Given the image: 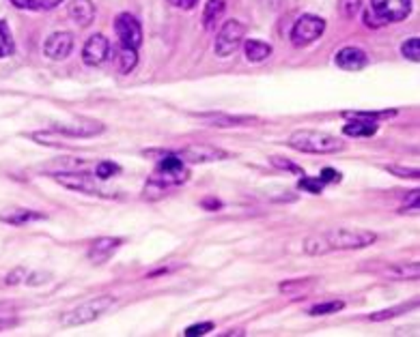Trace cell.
<instances>
[{
    "mask_svg": "<svg viewBox=\"0 0 420 337\" xmlns=\"http://www.w3.org/2000/svg\"><path fill=\"white\" fill-rule=\"evenodd\" d=\"M52 178L63 185L72 191H80V193H87V195H99V198H116V191H110V189H104L95 176H89V174H80V172H58V174H52Z\"/></svg>",
    "mask_w": 420,
    "mask_h": 337,
    "instance_id": "4",
    "label": "cell"
},
{
    "mask_svg": "<svg viewBox=\"0 0 420 337\" xmlns=\"http://www.w3.org/2000/svg\"><path fill=\"white\" fill-rule=\"evenodd\" d=\"M116 305V297L112 295H101V297H95L74 309H70L67 314H63L61 318V324L63 326H82V324H89L93 320H97L101 314H106L108 309H112Z\"/></svg>",
    "mask_w": 420,
    "mask_h": 337,
    "instance_id": "3",
    "label": "cell"
},
{
    "mask_svg": "<svg viewBox=\"0 0 420 337\" xmlns=\"http://www.w3.org/2000/svg\"><path fill=\"white\" fill-rule=\"evenodd\" d=\"M326 33V20L313 13H306L302 18H297V22L291 28V43L295 47H306L315 43L321 35Z\"/></svg>",
    "mask_w": 420,
    "mask_h": 337,
    "instance_id": "5",
    "label": "cell"
},
{
    "mask_svg": "<svg viewBox=\"0 0 420 337\" xmlns=\"http://www.w3.org/2000/svg\"><path fill=\"white\" fill-rule=\"evenodd\" d=\"M118 172H121V166L106 159V161H99V164H97V168H95V178H97V181H108V178L116 176Z\"/></svg>",
    "mask_w": 420,
    "mask_h": 337,
    "instance_id": "25",
    "label": "cell"
},
{
    "mask_svg": "<svg viewBox=\"0 0 420 337\" xmlns=\"http://www.w3.org/2000/svg\"><path fill=\"white\" fill-rule=\"evenodd\" d=\"M336 64L345 72H360V69H365V67L369 64V56H367L365 50L349 45V47H343L336 54Z\"/></svg>",
    "mask_w": 420,
    "mask_h": 337,
    "instance_id": "14",
    "label": "cell"
},
{
    "mask_svg": "<svg viewBox=\"0 0 420 337\" xmlns=\"http://www.w3.org/2000/svg\"><path fill=\"white\" fill-rule=\"evenodd\" d=\"M394 110H386V112H343L345 118H369V120H380V118H390L394 116Z\"/></svg>",
    "mask_w": 420,
    "mask_h": 337,
    "instance_id": "31",
    "label": "cell"
},
{
    "mask_svg": "<svg viewBox=\"0 0 420 337\" xmlns=\"http://www.w3.org/2000/svg\"><path fill=\"white\" fill-rule=\"evenodd\" d=\"M203 207H207V209H211V207H214V209H220V202H218V200H205Z\"/></svg>",
    "mask_w": 420,
    "mask_h": 337,
    "instance_id": "42",
    "label": "cell"
},
{
    "mask_svg": "<svg viewBox=\"0 0 420 337\" xmlns=\"http://www.w3.org/2000/svg\"><path fill=\"white\" fill-rule=\"evenodd\" d=\"M121 245H123V239H118V236H101V239H97V241L91 243L87 256H89L91 262L104 264V262H108L114 256V251L121 247Z\"/></svg>",
    "mask_w": 420,
    "mask_h": 337,
    "instance_id": "13",
    "label": "cell"
},
{
    "mask_svg": "<svg viewBox=\"0 0 420 337\" xmlns=\"http://www.w3.org/2000/svg\"><path fill=\"white\" fill-rule=\"evenodd\" d=\"M341 176H343L341 172H336V170H332V168H324L321 174H319V181H321L324 185H328V183H338Z\"/></svg>",
    "mask_w": 420,
    "mask_h": 337,
    "instance_id": "35",
    "label": "cell"
},
{
    "mask_svg": "<svg viewBox=\"0 0 420 337\" xmlns=\"http://www.w3.org/2000/svg\"><path fill=\"white\" fill-rule=\"evenodd\" d=\"M172 5H177V7H182V9H192L199 0H170Z\"/></svg>",
    "mask_w": 420,
    "mask_h": 337,
    "instance_id": "41",
    "label": "cell"
},
{
    "mask_svg": "<svg viewBox=\"0 0 420 337\" xmlns=\"http://www.w3.org/2000/svg\"><path fill=\"white\" fill-rule=\"evenodd\" d=\"M194 116L201 118L203 122H207L209 127H250V125L259 122V118H255V116H233V114H222V112L194 114Z\"/></svg>",
    "mask_w": 420,
    "mask_h": 337,
    "instance_id": "15",
    "label": "cell"
},
{
    "mask_svg": "<svg viewBox=\"0 0 420 337\" xmlns=\"http://www.w3.org/2000/svg\"><path fill=\"white\" fill-rule=\"evenodd\" d=\"M172 153L184 164H211V161H222L228 157L226 151L209 147V144H190V147H184L179 151H172Z\"/></svg>",
    "mask_w": 420,
    "mask_h": 337,
    "instance_id": "9",
    "label": "cell"
},
{
    "mask_svg": "<svg viewBox=\"0 0 420 337\" xmlns=\"http://www.w3.org/2000/svg\"><path fill=\"white\" fill-rule=\"evenodd\" d=\"M411 11V0H371V16L377 26L403 22Z\"/></svg>",
    "mask_w": 420,
    "mask_h": 337,
    "instance_id": "6",
    "label": "cell"
},
{
    "mask_svg": "<svg viewBox=\"0 0 420 337\" xmlns=\"http://www.w3.org/2000/svg\"><path fill=\"white\" fill-rule=\"evenodd\" d=\"M70 18L78 26H89L95 20V5L91 0H72L70 5Z\"/></svg>",
    "mask_w": 420,
    "mask_h": 337,
    "instance_id": "18",
    "label": "cell"
},
{
    "mask_svg": "<svg viewBox=\"0 0 420 337\" xmlns=\"http://www.w3.org/2000/svg\"><path fill=\"white\" fill-rule=\"evenodd\" d=\"M104 125L97 120H89V118H80L74 122H63V125H54L52 131L54 133H63L67 138H93L104 133Z\"/></svg>",
    "mask_w": 420,
    "mask_h": 337,
    "instance_id": "10",
    "label": "cell"
},
{
    "mask_svg": "<svg viewBox=\"0 0 420 337\" xmlns=\"http://www.w3.org/2000/svg\"><path fill=\"white\" fill-rule=\"evenodd\" d=\"M343 133L349 138H371L377 133V120L369 118H349V122L343 127Z\"/></svg>",
    "mask_w": 420,
    "mask_h": 337,
    "instance_id": "16",
    "label": "cell"
},
{
    "mask_svg": "<svg viewBox=\"0 0 420 337\" xmlns=\"http://www.w3.org/2000/svg\"><path fill=\"white\" fill-rule=\"evenodd\" d=\"M110 54V41L104 37V35H93L89 37V41L84 43L82 47V60L89 64V67H97L101 64Z\"/></svg>",
    "mask_w": 420,
    "mask_h": 337,
    "instance_id": "12",
    "label": "cell"
},
{
    "mask_svg": "<svg viewBox=\"0 0 420 337\" xmlns=\"http://www.w3.org/2000/svg\"><path fill=\"white\" fill-rule=\"evenodd\" d=\"M13 52V39L9 33V26L5 22H0V58H7Z\"/></svg>",
    "mask_w": 420,
    "mask_h": 337,
    "instance_id": "26",
    "label": "cell"
},
{
    "mask_svg": "<svg viewBox=\"0 0 420 337\" xmlns=\"http://www.w3.org/2000/svg\"><path fill=\"white\" fill-rule=\"evenodd\" d=\"M287 144L299 153H311V155H334L345 149V142H341L336 136H330V133H324V131H311V129L293 131Z\"/></svg>",
    "mask_w": 420,
    "mask_h": 337,
    "instance_id": "1",
    "label": "cell"
},
{
    "mask_svg": "<svg viewBox=\"0 0 420 337\" xmlns=\"http://www.w3.org/2000/svg\"><path fill=\"white\" fill-rule=\"evenodd\" d=\"M39 219H45V215L37 213L33 209H11V211L0 213V222L11 224V226H26V224L39 222Z\"/></svg>",
    "mask_w": 420,
    "mask_h": 337,
    "instance_id": "19",
    "label": "cell"
},
{
    "mask_svg": "<svg viewBox=\"0 0 420 337\" xmlns=\"http://www.w3.org/2000/svg\"><path fill=\"white\" fill-rule=\"evenodd\" d=\"M61 3H63V0H35V9L50 11V9H56Z\"/></svg>",
    "mask_w": 420,
    "mask_h": 337,
    "instance_id": "37",
    "label": "cell"
},
{
    "mask_svg": "<svg viewBox=\"0 0 420 337\" xmlns=\"http://www.w3.org/2000/svg\"><path fill=\"white\" fill-rule=\"evenodd\" d=\"M50 275H43V273H28L26 275V284L28 286H39V284H45Z\"/></svg>",
    "mask_w": 420,
    "mask_h": 337,
    "instance_id": "39",
    "label": "cell"
},
{
    "mask_svg": "<svg viewBox=\"0 0 420 337\" xmlns=\"http://www.w3.org/2000/svg\"><path fill=\"white\" fill-rule=\"evenodd\" d=\"M414 307H416V301H414V303H405V305H397V307H390V309L375 312V314L369 316V320H371V322H384V320L397 318V316H401V314H405V312H409V309H414Z\"/></svg>",
    "mask_w": 420,
    "mask_h": 337,
    "instance_id": "24",
    "label": "cell"
},
{
    "mask_svg": "<svg viewBox=\"0 0 420 337\" xmlns=\"http://www.w3.org/2000/svg\"><path fill=\"white\" fill-rule=\"evenodd\" d=\"M209 331H214V324H211V322L192 324V326L186 329V337H201V335H207Z\"/></svg>",
    "mask_w": 420,
    "mask_h": 337,
    "instance_id": "34",
    "label": "cell"
},
{
    "mask_svg": "<svg viewBox=\"0 0 420 337\" xmlns=\"http://www.w3.org/2000/svg\"><path fill=\"white\" fill-rule=\"evenodd\" d=\"M384 275L394 278V280H418L420 266H418V262H397L386 268Z\"/></svg>",
    "mask_w": 420,
    "mask_h": 337,
    "instance_id": "21",
    "label": "cell"
},
{
    "mask_svg": "<svg viewBox=\"0 0 420 337\" xmlns=\"http://www.w3.org/2000/svg\"><path fill=\"white\" fill-rule=\"evenodd\" d=\"M224 11H226L224 0H207V5L203 9V26H205V30H216L218 22L224 16Z\"/></svg>",
    "mask_w": 420,
    "mask_h": 337,
    "instance_id": "20",
    "label": "cell"
},
{
    "mask_svg": "<svg viewBox=\"0 0 420 337\" xmlns=\"http://www.w3.org/2000/svg\"><path fill=\"white\" fill-rule=\"evenodd\" d=\"M74 50V35L72 33H54L43 43V54L52 60H65Z\"/></svg>",
    "mask_w": 420,
    "mask_h": 337,
    "instance_id": "11",
    "label": "cell"
},
{
    "mask_svg": "<svg viewBox=\"0 0 420 337\" xmlns=\"http://www.w3.org/2000/svg\"><path fill=\"white\" fill-rule=\"evenodd\" d=\"M401 54H403L407 60L418 62V60H420V39H418V37L407 39V41L401 45Z\"/></svg>",
    "mask_w": 420,
    "mask_h": 337,
    "instance_id": "29",
    "label": "cell"
},
{
    "mask_svg": "<svg viewBox=\"0 0 420 337\" xmlns=\"http://www.w3.org/2000/svg\"><path fill=\"white\" fill-rule=\"evenodd\" d=\"M26 275H28V273L24 271V268H16L13 273L7 275V284H9V286H16V284H20L22 280H26Z\"/></svg>",
    "mask_w": 420,
    "mask_h": 337,
    "instance_id": "38",
    "label": "cell"
},
{
    "mask_svg": "<svg viewBox=\"0 0 420 337\" xmlns=\"http://www.w3.org/2000/svg\"><path fill=\"white\" fill-rule=\"evenodd\" d=\"M3 324H5V322H3V320H0V326H3Z\"/></svg>",
    "mask_w": 420,
    "mask_h": 337,
    "instance_id": "43",
    "label": "cell"
},
{
    "mask_svg": "<svg viewBox=\"0 0 420 337\" xmlns=\"http://www.w3.org/2000/svg\"><path fill=\"white\" fill-rule=\"evenodd\" d=\"M304 251L311 253V256H326V253H328V247H326L321 234L309 236V239L304 241Z\"/></svg>",
    "mask_w": 420,
    "mask_h": 337,
    "instance_id": "27",
    "label": "cell"
},
{
    "mask_svg": "<svg viewBox=\"0 0 420 337\" xmlns=\"http://www.w3.org/2000/svg\"><path fill=\"white\" fill-rule=\"evenodd\" d=\"M328 253L330 251H347V249H365L377 241V234L363 228H334L321 234Z\"/></svg>",
    "mask_w": 420,
    "mask_h": 337,
    "instance_id": "2",
    "label": "cell"
},
{
    "mask_svg": "<svg viewBox=\"0 0 420 337\" xmlns=\"http://www.w3.org/2000/svg\"><path fill=\"white\" fill-rule=\"evenodd\" d=\"M345 307L343 301H326V303H319L315 307H311V316H328V314H338L341 309Z\"/></svg>",
    "mask_w": 420,
    "mask_h": 337,
    "instance_id": "28",
    "label": "cell"
},
{
    "mask_svg": "<svg viewBox=\"0 0 420 337\" xmlns=\"http://www.w3.org/2000/svg\"><path fill=\"white\" fill-rule=\"evenodd\" d=\"M188 178H190V172H188V168L184 166V168H177V170H155L151 181L168 189V187L184 185Z\"/></svg>",
    "mask_w": 420,
    "mask_h": 337,
    "instance_id": "17",
    "label": "cell"
},
{
    "mask_svg": "<svg viewBox=\"0 0 420 337\" xmlns=\"http://www.w3.org/2000/svg\"><path fill=\"white\" fill-rule=\"evenodd\" d=\"M390 174H397L401 178H418V168H401V166H386Z\"/></svg>",
    "mask_w": 420,
    "mask_h": 337,
    "instance_id": "33",
    "label": "cell"
},
{
    "mask_svg": "<svg viewBox=\"0 0 420 337\" xmlns=\"http://www.w3.org/2000/svg\"><path fill=\"white\" fill-rule=\"evenodd\" d=\"M338 9L347 20H353L363 9V0H338Z\"/></svg>",
    "mask_w": 420,
    "mask_h": 337,
    "instance_id": "30",
    "label": "cell"
},
{
    "mask_svg": "<svg viewBox=\"0 0 420 337\" xmlns=\"http://www.w3.org/2000/svg\"><path fill=\"white\" fill-rule=\"evenodd\" d=\"M11 5L18 9H35V0H11Z\"/></svg>",
    "mask_w": 420,
    "mask_h": 337,
    "instance_id": "40",
    "label": "cell"
},
{
    "mask_svg": "<svg viewBox=\"0 0 420 337\" xmlns=\"http://www.w3.org/2000/svg\"><path fill=\"white\" fill-rule=\"evenodd\" d=\"M136 64H138V50H132V47L118 50V72L130 74Z\"/></svg>",
    "mask_w": 420,
    "mask_h": 337,
    "instance_id": "23",
    "label": "cell"
},
{
    "mask_svg": "<svg viewBox=\"0 0 420 337\" xmlns=\"http://www.w3.org/2000/svg\"><path fill=\"white\" fill-rule=\"evenodd\" d=\"M276 168H280V170H289V172H295V174H302V170H299L297 166H293L291 161H284L282 157H272L270 159Z\"/></svg>",
    "mask_w": 420,
    "mask_h": 337,
    "instance_id": "36",
    "label": "cell"
},
{
    "mask_svg": "<svg viewBox=\"0 0 420 337\" xmlns=\"http://www.w3.org/2000/svg\"><path fill=\"white\" fill-rule=\"evenodd\" d=\"M244 35H246V26L239 20L224 22V26L220 28L218 39H216V54L226 58L233 52H237V47L242 45V41H244Z\"/></svg>",
    "mask_w": 420,
    "mask_h": 337,
    "instance_id": "7",
    "label": "cell"
},
{
    "mask_svg": "<svg viewBox=\"0 0 420 337\" xmlns=\"http://www.w3.org/2000/svg\"><path fill=\"white\" fill-rule=\"evenodd\" d=\"M299 187H302L304 191H309V193H315V195H319L321 191H324V183L319 181V176H315V178H311V176H306L304 174V178L299 181Z\"/></svg>",
    "mask_w": 420,
    "mask_h": 337,
    "instance_id": "32",
    "label": "cell"
},
{
    "mask_svg": "<svg viewBox=\"0 0 420 337\" xmlns=\"http://www.w3.org/2000/svg\"><path fill=\"white\" fill-rule=\"evenodd\" d=\"M244 54L250 62H263L265 58L272 56V45H267L265 41L248 39L246 45H244Z\"/></svg>",
    "mask_w": 420,
    "mask_h": 337,
    "instance_id": "22",
    "label": "cell"
},
{
    "mask_svg": "<svg viewBox=\"0 0 420 337\" xmlns=\"http://www.w3.org/2000/svg\"><path fill=\"white\" fill-rule=\"evenodd\" d=\"M114 33L118 37L121 47H132L138 50L143 43V28L140 22L132 13H121L114 20Z\"/></svg>",
    "mask_w": 420,
    "mask_h": 337,
    "instance_id": "8",
    "label": "cell"
}]
</instances>
